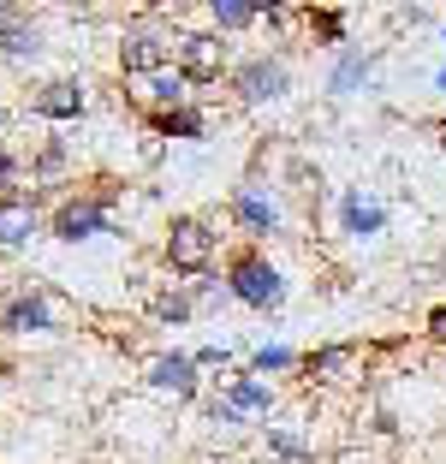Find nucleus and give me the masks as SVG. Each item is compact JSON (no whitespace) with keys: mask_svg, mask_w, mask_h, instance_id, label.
<instances>
[{"mask_svg":"<svg viewBox=\"0 0 446 464\" xmlns=\"http://www.w3.org/2000/svg\"><path fill=\"white\" fill-rule=\"evenodd\" d=\"M220 280H227L232 304H244V310H257V315H274V310L286 304V274H280V262H274L262 245L232 250Z\"/></svg>","mask_w":446,"mask_h":464,"instance_id":"4","label":"nucleus"},{"mask_svg":"<svg viewBox=\"0 0 446 464\" xmlns=\"http://www.w3.org/2000/svg\"><path fill=\"white\" fill-rule=\"evenodd\" d=\"M48 54V36H42V24L30 13H13V18H0V60L6 66H30V60Z\"/></svg>","mask_w":446,"mask_h":464,"instance_id":"17","label":"nucleus"},{"mask_svg":"<svg viewBox=\"0 0 446 464\" xmlns=\"http://www.w3.org/2000/svg\"><path fill=\"white\" fill-rule=\"evenodd\" d=\"M215 256H220V232L208 215H173L161 232V268L179 274V280H203L215 274Z\"/></svg>","mask_w":446,"mask_h":464,"instance_id":"5","label":"nucleus"},{"mask_svg":"<svg viewBox=\"0 0 446 464\" xmlns=\"http://www.w3.org/2000/svg\"><path fill=\"white\" fill-rule=\"evenodd\" d=\"M190 298H197V322H203V315H215L220 304H232V292H227V280L203 274V280H190Z\"/></svg>","mask_w":446,"mask_h":464,"instance_id":"26","label":"nucleus"},{"mask_svg":"<svg viewBox=\"0 0 446 464\" xmlns=\"http://www.w3.org/2000/svg\"><path fill=\"white\" fill-rule=\"evenodd\" d=\"M149 322H161V328H185V322H197V298H190V286H155V292H149Z\"/></svg>","mask_w":446,"mask_h":464,"instance_id":"23","label":"nucleus"},{"mask_svg":"<svg viewBox=\"0 0 446 464\" xmlns=\"http://www.w3.org/2000/svg\"><path fill=\"white\" fill-rule=\"evenodd\" d=\"M0 125H6V102H0Z\"/></svg>","mask_w":446,"mask_h":464,"instance_id":"32","label":"nucleus"},{"mask_svg":"<svg viewBox=\"0 0 446 464\" xmlns=\"http://www.w3.org/2000/svg\"><path fill=\"white\" fill-rule=\"evenodd\" d=\"M173 72L190 83V90H215V83H227L232 54H227V42H220L215 30H179V42H173Z\"/></svg>","mask_w":446,"mask_h":464,"instance_id":"7","label":"nucleus"},{"mask_svg":"<svg viewBox=\"0 0 446 464\" xmlns=\"http://www.w3.org/2000/svg\"><path fill=\"white\" fill-rule=\"evenodd\" d=\"M227 215H232V227H238V232H250V238H280V232H286L280 191H268V185H257V179L232 185Z\"/></svg>","mask_w":446,"mask_h":464,"instance_id":"10","label":"nucleus"},{"mask_svg":"<svg viewBox=\"0 0 446 464\" xmlns=\"http://www.w3.org/2000/svg\"><path fill=\"white\" fill-rule=\"evenodd\" d=\"M387 203H381L375 191H364V185H352V191H339V232L345 238H381L387 232Z\"/></svg>","mask_w":446,"mask_h":464,"instance_id":"15","label":"nucleus"},{"mask_svg":"<svg viewBox=\"0 0 446 464\" xmlns=\"http://www.w3.org/2000/svg\"><path fill=\"white\" fill-rule=\"evenodd\" d=\"M297 24L310 30V42L315 48H352V13H339V6H304L297 13Z\"/></svg>","mask_w":446,"mask_h":464,"instance_id":"20","label":"nucleus"},{"mask_svg":"<svg viewBox=\"0 0 446 464\" xmlns=\"http://www.w3.org/2000/svg\"><path fill=\"white\" fill-rule=\"evenodd\" d=\"M375 66H381V54H375V48H339V54H334V66H327V96H334V102L364 96V90H369V78H375Z\"/></svg>","mask_w":446,"mask_h":464,"instance_id":"16","label":"nucleus"},{"mask_svg":"<svg viewBox=\"0 0 446 464\" xmlns=\"http://www.w3.org/2000/svg\"><path fill=\"white\" fill-rule=\"evenodd\" d=\"M262 447L274 464H315V440L297 423H262Z\"/></svg>","mask_w":446,"mask_h":464,"instance_id":"21","label":"nucleus"},{"mask_svg":"<svg viewBox=\"0 0 446 464\" xmlns=\"http://www.w3.org/2000/svg\"><path fill=\"white\" fill-rule=\"evenodd\" d=\"M190 363L203 369V382H208L215 369H220V375H232V369H238V352H232L227 340H208V345H197V352H190Z\"/></svg>","mask_w":446,"mask_h":464,"instance_id":"25","label":"nucleus"},{"mask_svg":"<svg viewBox=\"0 0 446 464\" xmlns=\"http://www.w3.org/2000/svg\"><path fill=\"white\" fill-rule=\"evenodd\" d=\"M262 24V6L257 0H208V30H215L220 42L227 36H244V30Z\"/></svg>","mask_w":446,"mask_h":464,"instance_id":"22","label":"nucleus"},{"mask_svg":"<svg viewBox=\"0 0 446 464\" xmlns=\"http://www.w3.org/2000/svg\"><path fill=\"white\" fill-rule=\"evenodd\" d=\"M137 113H167V108H185V102H197V90H190L185 78H179L173 66L167 72H155V78H143L137 83Z\"/></svg>","mask_w":446,"mask_h":464,"instance_id":"19","label":"nucleus"},{"mask_svg":"<svg viewBox=\"0 0 446 464\" xmlns=\"http://www.w3.org/2000/svg\"><path fill=\"white\" fill-rule=\"evenodd\" d=\"M24 179H30V191H42V197L66 191V179H72V150H66V137H42L36 150L24 155Z\"/></svg>","mask_w":446,"mask_h":464,"instance_id":"14","label":"nucleus"},{"mask_svg":"<svg viewBox=\"0 0 446 464\" xmlns=\"http://www.w3.org/2000/svg\"><path fill=\"white\" fill-rule=\"evenodd\" d=\"M30 120H48V125H72L90 113V90H83L78 78H42L36 90L24 96Z\"/></svg>","mask_w":446,"mask_h":464,"instance_id":"13","label":"nucleus"},{"mask_svg":"<svg viewBox=\"0 0 446 464\" xmlns=\"http://www.w3.org/2000/svg\"><path fill=\"white\" fill-rule=\"evenodd\" d=\"M125 185L113 173H95L83 185H66L48 208V238L54 245H90V238H113V208H120Z\"/></svg>","mask_w":446,"mask_h":464,"instance_id":"1","label":"nucleus"},{"mask_svg":"<svg viewBox=\"0 0 446 464\" xmlns=\"http://www.w3.org/2000/svg\"><path fill=\"white\" fill-rule=\"evenodd\" d=\"M297 357L304 352H292V345H250L238 369H250L257 382H268V375H297Z\"/></svg>","mask_w":446,"mask_h":464,"instance_id":"24","label":"nucleus"},{"mask_svg":"<svg viewBox=\"0 0 446 464\" xmlns=\"http://www.w3.org/2000/svg\"><path fill=\"white\" fill-rule=\"evenodd\" d=\"M143 387L155 399H173V405H197L203 399V369L190 363V352H179V345H167V352H155L143 363Z\"/></svg>","mask_w":446,"mask_h":464,"instance_id":"8","label":"nucleus"},{"mask_svg":"<svg viewBox=\"0 0 446 464\" xmlns=\"http://www.w3.org/2000/svg\"><path fill=\"white\" fill-rule=\"evenodd\" d=\"M429 131H434V137H441V150H446V120H429Z\"/></svg>","mask_w":446,"mask_h":464,"instance_id":"30","label":"nucleus"},{"mask_svg":"<svg viewBox=\"0 0 446 464\" xmlns=\"http://www.w3.org/2000/svg\"><path fill=\"white\" fill-rule=\"evenodd\" d=\"M173 42H179V24L167 13H137V18H125V30H120L113 66H120L125 83H143V78L173 66Z\"/></svg>","mask_w":446,"mask_h":464,"instance_id":"2","label":"nucleus"},{"mask_svg":"<svg viewBox=\"0 0 446 464\" xmlns=\"http://www.w3.org/2000/svg\"><path fill=\"white\" fill-rule=\"evenodd\" d=\"M434 90H441V96H446V66H441V72H434Z\"/></svg>","mask_w":446,"mask_h":464,"instance_id":"31","label":"nucleus"},{"mask_svg":"<svg viewBox=\"0 0 446 464\" xmlns=\"http://www.w3.org/2000/svg\"><path fill=\"white\" fill-rule=\"evenodd\" d=\"M208 387H215V393L238 411L244 423H274V411H280V387H274V382H257L250 369H232V375H220V382H208Z\"/></svg>","mask_w":446,"mask_h":464,"instance_id":"12","label":"nucleus"},{"mask_svg":"<svg viewBox=\"0 0 446 464\" xmlns=\"http://www.w3.org/2000/svg\"><path fill=\"white\" fill-rule=\"evenodd\" d=\"M24 191V155L13 150V143H0V197Z\"/></svg>","mask_w":446,"mask_h":464,"instance_id":"27","label":"nucleus"},{"mask_svg":"<svg viewBox=\"0 0 446 464\" xmlns=\"http://www.w3.org/2000/svg\"><path fill=\"white\" fill-rule=\"evenodd\" d=\"M72 322V310L60 304L54 286H42V280H13V286L0 292V334L6 340H48Z\"/></svg>","mask_w":446,"mask_h":464,"instance_id":"3","label":"nucleus"},{"mask_svg":"<svg viewBox=\"0 0 446 464\" xmlns=\"http://www.w3.org/2000/svg\"><path fill=\"white\" fill-rule=\"evenodd\" d=\"M422 340H429V345H446V304H434V310L422 315Z\"/></svg>","mask_w":446,"mask_h":464,"instance_id":"29","label":"nucleus"},{"mask_svg":"<svg viewBox=\"0 0 446 464\" xmlns=\"http://www.w3.org/2000/svg\"><path fill=\"white\" fill-rule=\"evenodd\" d=\"M441 42H446V30H441Z\"/></svg>","mask_w":446,"mask_h":464,"instance_id":"33","label":"nucleus"},{"mask_svg":"<svg viewBox=\"0 0 446 464\" xmlns=\"http://www.w3.org/2000/svg\"><path fill=\"white\" fill-rule=\"evenodd\" d=\"M227 90H232L238 108H280V102L292 96V60H286L280 48H257V54L232 60Z\"/></svg>","mask_w":446,"mask_h":464,"instance_id":"6","label":"nucleus"},{"mask_svg":"<svg viewBox=\"0 0 446 464\" xmlns=\"http://www.w3.org/2000/svg\"><path fill=\"white\" fill-rule=\"evenodd\" d=\"M357 369H364V345L357 340H327V345H310L297 357V382L304 387H352Z\"/></svg>","mask_w":446,"mask_h":464,"instance_id":"11","label":"nucleus"},{"mask_svg":"<svg viewBox=\"0 0 446 464\" xmlns=\"http://www.w3.org/2000/svg\"><path fill=\"white\" fill-rule=\"evenodd\" d=\"M143 125L161 143H203L208 137V108L203 102H185V108H167V113H143Z\"/></svg>","mask_w":446,"mask_h":464,"instance_id":"18","label":"nucleus"},{"mask_svg":"<svg viewBox=\"0 0 446 464\" xmlns=\"http://www.w3.org/2000/svg\"><path fill=\"white\" fill-rule=\"evenodd\" d=\"M197 405H203V417H208L215 429H244V417H238V411H232L227 399L215 393V387H203V399H197Z\"/></svg>","mask_w":446,"mask_h":464,"instance_id":"28","label":"nucleus"},{"mask_svg":"<svg viewBox=\"0 0 446 464\" xmlns=\"http://www.w3.org/2000/svg\"><path fill=\"white\" fill-rule=\"evenodd\" d=\"M48 208H54V197L42 191H13L0 197V250L6 256H18V250H30L48 232Z\"/></svg>","mask_w":446,"mask_h":464,"instance_id":"9","label":"nucleus"}]
</instances>
